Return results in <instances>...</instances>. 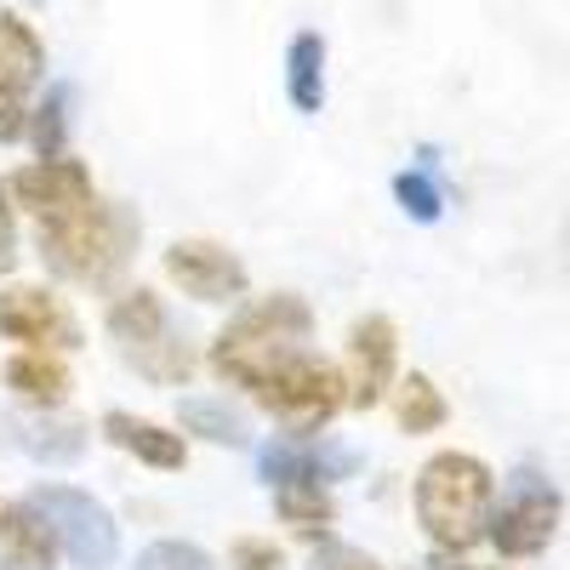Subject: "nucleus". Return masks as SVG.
I'll use <instances>...</instances> for the list:
<instances>
[{"label": "nucleus", "instance_id": "12", "mask_svg": "<svg viewBox=\"0 0 570 570\" xmlns=\"http://www.w3.org/2000/svg\"><path fill=\"white\" fill-rule=\"evenodd\" d=\"M394 325L383 314H371L354 325V343H348V360H354V405H376L389 389V376H394Z\"/></svg>", "mask_w": 570, "mask_h": 570}, {"label": "nucleus", "instance_id": "27", "mask_svg": "<svg viewBox=\"0 0 570 570\" xmlns=\"http://www.w3.org/2000/svg\"><path fill=\"white\" fill-rule=\"evenodd\" d=\"M0 268H12V195L0 183Z\"/></svg>", "mask_w": 570, "mask_h": 570}, {"label": "nucleus", "instance_id": "8", "mask_svg": "<svg viewBox=\"0 0 570 570\" xmlns=\"http://www.w3.org/2000/svg\"><path fill=\"white\" fill-rule=\"evenodd\" d=\"M257 400H263L285 428H292V434H314V428H325L331 416L343 411V376L303 354L297 365H285L274 383H263Z\"/></svg>", "mask_w": 570, "mask_h": 570}, {"label": "nucleus", "instance_id": "22", "mask_svg": "<svg viewBox=\"0 0 570 570\" xmlns=\"http://www.w3.org/2000/svg\"><path fill=\"white\" fill-rule=\"evenodd\" d=\"M394 200L416 217V223H434L445 212V195H440V183L428 177V171H400L394 177Z\"/></svg>", "mask_w": 570, "mask_h": 570}, {"label": "nucleus", "instance_id": "23", "mask_svg": "<svg viewBox=\"0 0 570 570\" xmlns=\"http://www.w3.org/2000/svg\"><path fill=\"white\" fill-rule=\"evenodd\" d=\"M279 513L303 531H320V525H331V497L308 491V485H292V491H279Z\"/></svg>", "mask_w": 570, "mask_h": 570}, {"label": "nucleus", "instance_id": "18", "mask_svg": "<svg viewBox=\"0 0 570 570\" xmlns=\"http://www.w3.org/2000/svg\"><path fill=\"white\" fill-rule=\"evenodd\" d=\"M18 440L40 462H75L86 451V428L80 422H18Z\"/></svg>", "mask_w": 570, "mask_h": 570}, {"label": "nucleus", "instance_id": "1", "mask_svg": "<svg viewBox=\"0 0 570 570\" xmlns=\"http://www.w3.org/2000/svg\"><path fill=\"white\" fill-rule=\"evenodd\" d=\"M308 331H314V320H308L303 297H263L257 308H246V314L217 337L212 365H217V376H228V383H246V389L257 394L263 383H274L285 365H297V360L308 354V348H303Z\"/></svg>", "mask_w": 570, "mask_h": 570}, {"label": "nucleus", "instance_id": "20", "mask_svg": "<svg viewBox=\"0 0 570 570\" xmlns=\"http://www.w3.org/2000/svg\"><path fill=\"white\" fill-rule=\"evenodd\" d=\"M63 131H69V86H52L35 109V149L40 160H63Z\"/></svg>", "mask_w": 570, "mask_h": 570}, {"label": "nucleus", "instance_id": "6", "mask_svg": "<svg viewBox=\"0 0 570 570\" xmlns=\"http://www.w3.org/2000/svg\"><path fill=\"white\" fill-rule=\"evenodd\" d=\"M29 508L52 525V537L69 548V559H75V570H104L109 559H115V548H120V537H115V525H109V513L91 502L86 491H69V485H40L35 497H29Z\"/></svg>", "mask_w": 570, "mask_h": 570}, {"label": "nucleus", "instance_id": "11", "mask_svg": "<svg viewBox=\"0 0 570 570\" xmlns=\"http://www.w3.org/2000/svg\"><path fill=\"white\" fill-rule=\"evenodd\" d=\"M0 331H7L12 343H58V348L80 343L75 314L58 297L35 292V285H12V292L0 297Z\"/></svg>", "mask_w": 570, "mask_h": 570}, {"label": "nucleus", "instance_id": "19", "mask_svg": "<svg viewBox=\"0 0 570 570\" xmlns=\"http://www.w3.org/2000/svg\"><path fill=\"white\" fill-rule=\"evenodd\" d=\"M7 383H12L18 394H29V400H63L69 371H63L52 354H23V360L7 365Z\"/></svg>", "mask_w": 570, "mask_h": 570}, {"label": "nucleus", "instance_id": "21", "mask_svg": "<svg viewBox=\"0 0 570 570\" xmlns=\"http://www.w3.org/2000/svg\"><path fill=\"white\" fill-rule=\"evenodd\" d=\"M183 428H195V434L217 440V445H240L246 428L228 405H212V400H183Z\"/></svg>", "mask_w": 570, "mask_h": 570}, {"label": "nucleus", "instance_id": "14", "mask_svg": "<svg viewBox=\"0 0 570 570\" xmlns=\"http://www.w3.org/2000/svg\"><path fill=\"white\" fill-rule=\"evenodd\" d=\"M0 570H52V531L35 508H0Z\"/></svg>", "mask_w": 570, "mask_h": 570}, {"label": "nucleus", "instance_id": "25", "mask_svg": "<svg viewBox=\"0 0 570 570\" xmlns=\"http://www.w3.org/2000/svg\"><path fill=\"white\" fill-rule=\"evenodd\" d=\"M234 570H285V553L274 542L246 537V542H234Z\"/></svg>", "mask_w": 570, "mask_h": 570}, {"label": "nucleus", "instance_id": "16", "mask_svg": "<svg viewBox=\"0 0 570 570\" xmlns=\"http://www.w3.org/2000/svg\"><path fill=\"white\" fill-rule=\"evenodd\" d=\"M104 428H109V440H115V445H126L131 456L155 462V468H183V440H177V434H166V428L137 422V416H126V411H115Z\"/></svg>", "mask_w": 570, "mask_h": 570}, {"label": "nucleus", "instance_id": "26", "mask_svg": "<svg viewBox=\"0 0 570 570\" xmlns=\"http://www.w3.org/2000/svg\"><path fill=\"white\" fill-rule=\"evenodd\" d=\"M314 570H383V564H376L371 553H360V548H320Z\"/></svg>", "mask_w": 570, "mask_h": 570}, {"label": "nucleus", "instance_id": "3", "mask_svg": "<svg viewBox=\"0 0 570 570\" xmlns=\"http://www.w3.org/2000/svg\"><path fill=\"white\" fill-rule=\"evenodd\" d=\"M131 240H137V217L126 206H104L98 200V212L69 223V228H40V257H46V268L98 285L115 268H126Z\"/></svg>", "mask_w": 570, "mask_h": 570}, {"label": "nucleus", "instance_id": "15", "mask_svg": "<svg viewBox=\"0 0 570 570\" xmlns=\"http://www.w3.org/2000/svg\"><path fill=\"white\" fill-rule=\"evenodd\" d=\"M285 91H292V104L303 115H314L325 104V40L314 29H303L292 40V52H285Z\"/></svg>", "mask_w": 570, "mask_h": 570}, {"label": "nucleus", "instance_id": "2", "mask_svg": "<svg viewBox=\"0 0 570 570\" xmlns=\"http://www.w3.org/2000/svg\"><path fill=\"white\" fill-rule=\"evenodd\" d=\"M416 519L434 548L468 553L491 525V468L480 456L440 451L416 473Z\"/></svg>", "mask_w": 570, "mask_h": 570}, {"label": "nucleus", "instance_id": "10", "mask_svg": "<svg viewBox=\"0 0 570 570\" xmlns=\"http://www.w3.org/2000/svg\"><path fill=\"white\" fill-rule=\"evenodd\" d=\"M166 274L183 285L188 297H200V303H228V297H240L246 292V268L234 252L212 246V240H183L166 252Z\"/></svg>", "mask_w": 570, "mask_h": 570}, {"label": "nucleus", "instance_id": "5", "mask_svg": "<svg viewBox=\"0 0 570 570\" xmlns=\"http://www.w3.org/2000/svg\"><path fill=\"white\" fill-rule=\"evenodd\" d=\"M553 531H559V491L542 480L537 468H519L508 480L502 508L491 513L485 537L497 542L502 559H531V553H542L553 542Z\"/></svg>", "mask_w": 570, "mask_h": 570}, {"label": "nucleus", "instance_id": "7", "mask_svg": "<svg viewBox=\"0 0 570 570\" xmlns=\"http://www.w3.org/2000/svg\"><path fill=\"white\" fill-rule=\"evenodd\" d=\"M7 195L40 223V228H69L98 212V188H91L80 160H40L7 183Z\"/></svg>", "mask_w": 570, "mask_h": 570}, {"label": "nucleus", "instance_id": "13", "mask_svg": "<svg viewBox=\"0 0 570 570\" xmlns=\"http://www.w3.org/2000/svg\"><path fill=\"white\" fill-rule=\"evenodd\" d=\"M354 456L348 451H320V445H268L263 451V480L274 485H314V480H337V473H348Z\"/></svg>", "mask_w": 570, "mask_h": 570}, {"label": "nucleus", "instance_id": "28", "mask_svg": "<svg viewBox=\"0 0 570 570\" xmlns=\"http://www.w3.org/2000/svg\"><path fill=\"white\" fill-rule=\"evenodd\" d=\"M428 570H462V564H428Z\"/></svg>", "mask_w": 570, "mask_h": 570}, {"label": "nucleus", "instance_id": "9", "mask_svg": "<svg viewBox=\"0 0 570 570\" xmlns=\"http://www.w3.org/2000/svg\"><path fill=\"white\" fill-rule=\"evenodd\" d=\"M46 69V46L40 35L18 18V12H0V142L23 137V91L40 80Z\"/></svg>", "mask_w": 570, "mask_h": 570}, {"label": "nucleus", "instance_id": "4", "mask_svg": "<svg viewBox=\"0 0 570 570\" xmlns=\"http://www.w3.org/2000/svg\"><path fill=\"white\" fill-rule=\"evenodd\" d=\"M109 331L120 354L142 371L155 376V383H188V371H195V354H188V343L171 331L166 308L155 292H126L115 308H109Z\"/></svg>", "mask_w": 570, "mask_h": 570}, {"label": "nucleus", "instance_id": "17", "mask_svg": "<svg viewBox=\"0 0 570 570\" xmlns=\"http://www.w3.org/2000/svg\"><path fill=\"white\" fill-rule=\"evenodd\" d=\"M394 416L405 434H434V428L445 422V394L428 383V376H405V383L394 389Z\"/></svg>", "mask_w": 570, "mask_h": 570}, {"label": "nucleus", "instance_id": "24", "mask_svg": "<svg viewBox=\"0 0 570 570\" xmlns=\"http://www.w3.org/2000/svg\"><path fill=\"white\" fill-rule=\"evenodd\" d=\"M137 570H212V559L200 548H188V542H155L137 559Z\"/></svg>", "mask_w": 570, "mask_h": 570}]
</instances>
